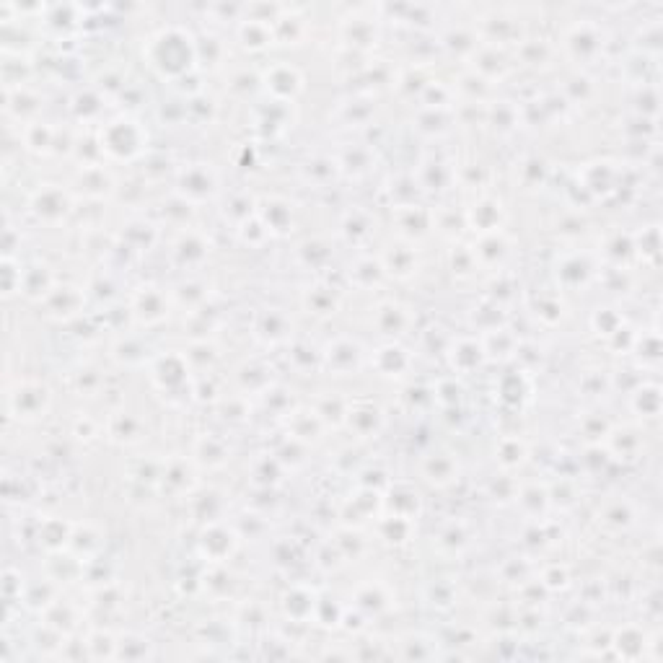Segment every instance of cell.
<instances>
[{"instance_id":"obj_1","label":"cell","mask_w":663,"mask_h":663,"mask_svg":"<svg viewBox=\"0 0 663 663\" xmlns=\"http://www.w3.org/2000/svg\"><path fill=\"white\" fill-rule=\"evenodd\" d=\"M50 389L37 381H24V384L8 386V412L11 417H19V420H37V417H45L47 407H50Z\"/></svg>"},{"instance_id":"obj_2","label":"cell","mask_w":663,"mask_h":663,"mask_svg":"<svg viewBox=\"0 0 663 663\" xmlns=\"http://www.w3.org/2000/svg\"><path fill=\"white\" fill-rule=\"evenodd\" d=\"M68 210V192H65L63 187H57V184H47V187H42V190L32 197V213L39 215V218L47 223L63 221Z\"/></svg>"}]
</instances>
